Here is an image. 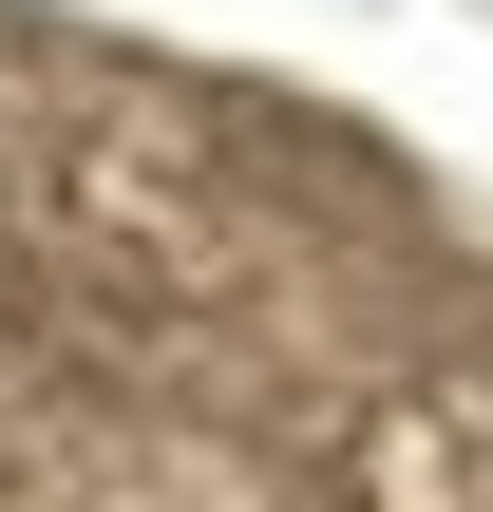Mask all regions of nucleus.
Here are the masks:
<instances>
[]
</instances>
